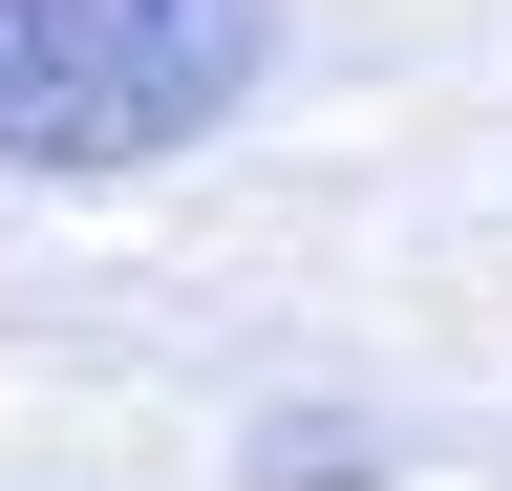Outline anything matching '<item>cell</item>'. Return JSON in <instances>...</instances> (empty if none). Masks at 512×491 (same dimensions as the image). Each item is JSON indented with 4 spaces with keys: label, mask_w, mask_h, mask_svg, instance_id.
Returning <instances> with one entry per match:
<instances>
[{
    "label": "cell",
    "mask_w": 512,
    "mask_h": 491,
    "mask_svg": "<svg viewBox=\"0 0 512 491\" xmlns=\"http://www.w3.org/2000/svg\"><path fill=\"white\" fill-rule=\"evenodd\" d=\"M278 22L256 0H0V171H150L235 129Z\"/></svg>",
    "instance_id": "1"
},
{
    "label": "cell",
    "mask_w": 512,
    "mask_h": 491,
    "mask_svg": "<svg viewBox=\"0 0 512 491\" xmlns=\"http://www.w3.org/2000/svg\"><path fill=\"white\" fill-rule=\"evenodd\" d=\"M256 491H384L363 427H256Z\"/></svg>",
    "instance_id": "2"
}]
</instances>
